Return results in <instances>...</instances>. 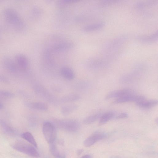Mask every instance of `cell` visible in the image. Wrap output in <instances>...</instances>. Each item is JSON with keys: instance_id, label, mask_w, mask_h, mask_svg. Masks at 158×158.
<instances>
[{"instance_id": "obj_5", "label": "cell", "mask_w": 158, "mask_h": 158, "mask_svg": "<svg viewBox=\"0 0 158 158\" xmlns=\"http://www.w3.org/2000/svg\"><path fill=\"white\" fill-rule=\"evenodd\" d=\"M107 134L101 131L94 132L88 137L84 141V146L89 147L93 145L97 142L106 138Z\"/></svg>"}, {"instance_id": "obj_16", "label": "cell", "mask_w": 158, "mask_h": 158, "mask_svg": "<svg viewBox=\"0 0 158 158\" xmlns=\"http://www.w3.org/2000/svg\"><path fill=\"white\" fill-rule=\"evenodd\" d=\"M49 149L51 154L56 158H65V155L61 153L53 143L50 144Z\"/></svg>"}, {"instance_id": "obj_13", "label": "cell", "mask_w": 158, "mask_h": 158, "mask_svg": "<svg viewBox=\"0 0 158 158\" xmlns=\"http://www.w3.org/2000/svg\"><path fill=\"white\" fill-rule=\"evenodd\" d=\"M137 39L139 40L144 42H150L156 41L158 39V31L151 34L138 36Z\"/></svg>"}, {"instance_id": "obj_18", "label": "cell", "mask_w": 158, "mask_h": 158, "mask_svg": "<svg viewBox=\"0 0 158 158\" xmlns=\"http://www.w3.org/2000/svg\"><path fill=\"white\" fill-rule=\"evenodd\" d=\"M78 107V106L76 105H66L62 107L61 112L63 114L68 115L77 109Z\"/></svg>"}, {"instance_id": "obj_7", "label": "cell", "mask_w": 158, "mask_h": 158, "mask_svg": "<svg viewBox=\"0 0 158 158\" xmlns=\"http://www.w3.org/2000/svg\"><path fill=\"white\" fill-rule=\"evenodd\" d=\"M133 93V91L131 89L129 88L124 89L110 92L107 95L105 98L106 99L116 98H119Z\"/></svg>"}, {"instance_id": "obj_20", "label": "cell", "mask_w": 158, "mask_h": 158, "mask_svg": "<svg viewBox=\"0 0 158 158\" xmlns=\"http://www.w3.org/2000/svg\"><path fill=\"white\" fill-rule=\"evenodd\" d=\"M5 66L8 69L12 71H15L16 66L13 61L9 58L6 57L3 60Z\"/></svg>"}, {"instance_id": "obj_2", "label": "cell", "mask_w": 158, "mask_h": 158, "mask_svg": "<svg viewBox=\"0 0 158 158\" xmlns=\"http://www.w3.org/2000/svg\"><path fill=\"white\" fill-rule=\"evenodd\" d=\"M4 15L7 21L18 30L23 29L24 24L18 13L11 9H7L5 10Z\"/></svg>"}, {"instance_id": "obj_3", "label": "cell", "mask_w": 158, "mask_h": 158, "mask_svg": "<svg viewBox=\"0 0 158 158\" xmlns=\"http://www.w3.org/2000/svg\"><path fill=\"white\" fill-rule=\"evenodd\" d=\"M12 147L16 151L31 157L39 158L40 156L39 152L34 146L23 141L16 142Z\"/></svg>"}, {"instance_id": "obj_10", "label": "cell", "mask_w": 158, "mask_h": 158, "mask_svg": "<svg viewBox=\"0 0 158 158\" xmlns=\"http://www.w3.org/2000/svg\"><path fill=\"white\" fill-rule=\"evenodd\" d=\"M60 73L62 76L66 79L72 80L75 77V75L74 71L69 67H62L60 69Z\"/></svg>"}, {"instance_id": "obj_4", "label": "cell", "mask_w": 158, "mask_h": 158, "mask_svg": "<svg viewBox=\"0 0 158 158\" xmlns=\"http://www.w3.org/2000/svg\"><path fill=\"white\" fill-rule=\"evenodd\" d=\"M42 131L44 138L50 144L53 143L57 136L55 126L49 122H44L43 125Z\"/></svg>"}, {"instance_id": "obj_24", "label": "cell", "mask_w": 158, "mask_h": 158, "mask_svg": "<svg viewBox=\"0 0 158 158\" xmlns=\"http://www.w3.org/2000/svg\"><path fill=\"white\" fill-rule=\"evenodd\" d=\"M0 95L6 97H11L14 96L13 94L6 91H0Z\"/></svg>"}, {"instance_id": "obj_22", "label": "cell", "mask_w": 158, "mask_h": 158, "mask_svg": "<svg viewBox=\"0 0 158 158\" xmlns=\"http://www.w3.org/2000/svg\"><path fill=\"white\" fill-rule=\"evenodd\" d=\"M155 2L150 1L148 2H137L135 5V7L138 9L144 8L147 6H151Z\"/></svg>"}, {"instance_id": "obj_15", "label": "cell", "mask_w": 158, "mask_h": 158, "mask_svg": "<svg viewBox=\"0 0 158 158\" xmlns=\"http://www.w3.org/2000/svg\"><path fill=\"white\" fill-rule=\"evenodd\" d=\"M115 114L113 112H106L101 115L100 118L99 124L102 125L104 124L110 119L115 117Z\"/></svg>"}, {"instance_id": "obj_6", "label": "cell", "mask_w": 158, "mask_h": 158, "mask_svg": "<svg viewBox=\"0 0 158 158\" xmlns=\"http://www.w3.org/2000/svg\"><path fill=\"white\" fill-rule=\"evenodd\" d=\"M145 99V98L143 96L132 94L118 98L114 101V103H120L133 102H137Z\"/></svg>"}, {"instance_id": "obj_27", "label": "cell", "mask_w": 158, "mask_h": 158, "mask_svg": "<svg viewBox=\"0 0 158 158\" xmlns=\"http://www.w3.org/2000/svg\"><path fill=\"white\" fill-rule=\"evenodd\" d=\"M0 81L6 82H7V80L5 77L0 75Z\"/></svg>"}, {"instance_id": "obj_25", "label": "cell", "mask_w": 158, "mask_h": 158, "mask_svg": "<svg viewBox=\"0 0 158 158\" xmlns=\"http://www.w3.org/2000/svg\"><path fill=\"white\" fill-rule=\"evenodd\" d=\"M128 114L126 113H123L118 115L117 116L114 117L116 119H120L127 118L128 117Z\"/></svg>"}, {"instance_id": "obj_12", "label": "cell", "mask_w": 158, "mask_h": 158, "mask_svg": "<svg viewBox=\"0 0 158 158\" xmlns=\"http://www.w3.org/2000/svg\"><path fill=\"white\" fill-rule=\"evenodd\" d=\"M26 105L29 108L41 111L46 110L48 108L47 105L42 102H27Z\"/></svg>"}, {"instance_id": "obj_11", "label": "cell", "mask_w": 158, "mask_h": 158, "mask_svg": "<svg viewBox=\"0 0 158 158\" xmlns=\"http://www.w3.org/2000/svg\"><path fill=\"white\" fill-rule=\"evenodd\" d=\"M74 46V44L71 42H64L56 44L53 49L56 51H63L72 48Z\"/></svg>"}, {"instance_id": "obj_30", "label": "cell", "mask_w": 158, "mask_h": 158, "mask_svg": "<svg viewBox=\"0 0 158 158\" xmlns=\"http://www.w3.org/2000/svg\"><path fill=\"white\" fill-rule=\"evenodd\" d=\"M3 106L2 104L0 103V109H2L3 108Z\"/></svg>"}, {"instance_id": "obj_21", "label": "cell", "mask_w": 158, "mask_h": 158, "mask_svg": "<svg viewBox=\"0 0 158 158\" xmlns=\"http://www.w3.org/2000/svg\"><path fill=\"white\" fill-rule=\"evenodd\" d=\"M101 115V114L98 113L89 116L85 118L83 121V122L86 124L92 123L99 118H100Z\"/></svg>"}, {"instance_id": "obj_23", "label": "cell", "mask_w": 158, "mask_h": 158, "mask_svg": "<svg viewBox=\"0 0 158 158\" xmlns=\"http://www.w3.org/2000/svg\"><path fill=\"white\" fill-rule=\"evenodd\" d=\"M117 1L114 0H103L101 1L100 4L102 6H106L115 3H117Z\"/></svg>"}, {"instance_id": "obj_14", "label": "cell", "mask_w": 158, "mask_h": 158, "mask_svg": "<svg viewBox=\"0 0 158 158\" xmlns=\"http://www.w3.org/2000/svg\"><path fill=\"white\" fill-rule=\"evenodd\" d=\"M105 25L104 22H100L87 25L83 28V30L85 32L93 31L99 29Z\"/></svg>"}, {"instance_id": "obj_9", "label": "cell", "mask_w": 158, "mask_h": 158, "mask_svg": "<svg viewBox=\"0 0 158 158\" xmlns=\"http://www.w3.org/2000/svg\"><path fill=\"white\" fill-rule=\"evenodd\" d=\"M158 103L156 100H146L145 99L136 102V104L139 107L143 109H149L156 106Z\"/></svg>"}, {"instance_id": "obj_1", "label": "cell", "mask_w": 158, "mask_h": 158, "mask_svg": "<svg viewBox=\"0 0 158 158\" xmlns=\"http://www.w3.org/2000/svg\"><path fill=\"white\" fill-rule=\"evenodd\" d=\"M56 125L59 129L67 132H74L79 129L80 124L77 120L71 119L56 120Z\"/></svg>"}, {"instance_id": "obj_8", "label": "cell", "mask_w": 158, "mask_h": 158, "mask_svg": "<svg viewBox=\"0 0 158 158\" xmlns=\"http://www.w3.org/2000/svg\"><path fill=\"white\" fill-rule=\"evenodd\" d=\"M16 62L19 67L23 70L26 69L28 66V60L27 58L24 55L19 54L15 57Z\"/></svg>"}, {"instance_id": "obj_29", "label": "cell", "mask_w": 158, "mask_h": 158, "mask_svg": "<svg viewBox=\"0 0 158 158\" xmlns=\"http://www.w3.org/2000/svg\"><path fill=\"white\" fill-rule=\"evenodd\" d=\"M81 158H92V157L90 155H86L83 156Z\"/></svg>"}, {"instance_id": "obj_28", "label": "cell", "mask_w": 158, "mask_h": 158, "mask_svg": "<svg viewBox=\"0 0 158 158\" xmlns=\"http://www.w3.org/2000/svg\"><path fill=\"white\" fill-rule=\"evenodd\" d=\"M83 150L82 149H79L77 151V156H80Z\"/></svg>"}, {"instance_id": "obj_17", "label": "cell", "mask_w": 158, "mask_h": 158, "mask_svg": "<svg viewBox=\"0 0 158 158\" xmlns=\"http://www.w3.org/2000/svg\"><path fill=\"white\" fill-rule=\"evenodd\" d=\"M22 138L31 144L34 147H37V143L32 134L29 132H25L21 135Z\"/></svg>"}, {"instance_id": "obj_26", "label": "cell", "mask_w": 158, "mask_h": 158, "mask_svg": "<svg viewBox=\"0 0 158 158\" xmlns=\"http://www.w3.org/2000/svg\"><path fill=\"white\" fill-rule=\"evenodd\" d=\"M77 0H64L62 1L61 4H63L73 3L78 2Z\"/></svg>"}, {"instance_id": "obj_19", "label": "cell", "mask_w": 158, "mask_h": 158, "mask_svg": "<svg viewBox=\"0 0 158 158\" xmlns=\"http://www.w3.org/2000/svg\"><path fill=\"white\" fill-rule=\"evenodd\" d=\"M80 97L78 94H72L66 95L61 99V101L64 103L72 102L77 101L79 99Z\"/></svg>"}]
</instances>
